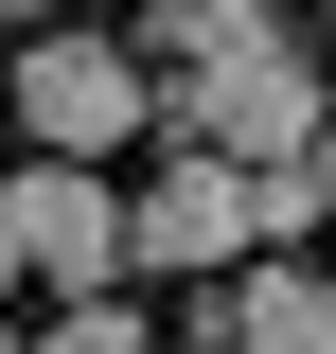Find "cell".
<instances>
[{"label":"cell","instance_id":"obj_1","mask_svg":"<svg viewBox=\"0 0 336 354\" xmlns=\"http://www.w3.org/2000/svg\"><path fill=\"white\" fill-rule=\"evenodd\" d=\"M177 124H195V142H230V160H319L336 88H319V53H301L283 18H230V36L177 71Z\"/></svg>","mask_w":336,"mask_h":354},{"label":"cell","instance_id":"obj_2","mask_svg":"<svg viewBox=\"0 0 336 354\" xmlns=\"http://www.w3.org/2000/svg\"><path fill=\"white\" fill-rule=\"evenodd\" d=\"M0 106H18V142H36V160H106V142L177 124L160 71H142L124 36H18V88H0Z\"/></svg>","mask_w":336,"mask_h":354},{"label":"cell","instance_id":"obj_3","mask_svg":"<svg viewBox=\"0 0 336 354\" xmlns=\"http://www.w3.org/2000/svg\"><path fill=\"white\" fill-rule=\"evenodd\" d=\"M0 230H18V283H53V301H106V283L142 266L106 160H18V177H0Z\"/></svg>","mask_w":336,"mask_h":354},{"label":"cell","instance_id":"obj_4","mask_svg":"<svg viewBox=\"0 0 336 354\" xmlns=\"http://www.w3.org/2000/svg\"><path fill=\"white\" fill-rule=\"evenodd\" d=\"M124 230H142V266H230L248 248V160L230 142H160V177L124 195Z\"/></svg>","mask_w":336,"mask_h":354},{"label":"cell","instance_id":"obj_5","mask_svg":"<svg viewBox=\"0 0 336 354\" xmlns=\"http://www.w3.org/2000/svg\"><path fill=\"white\" fill-rule=\"evenodd\" d=\"M230 354H336V283L319 266H248L230 283Z\"/></svg>","mask_w":336,"mask_h":354},{"label":"cell","instance_id":"obj_6","mask_svg":"<svg viewBox=\"0 0 336 354\" xmlns=\"http://www.w3.org/2000/svg\"><path fill=\"white\" fill-rule=\"evenodd\" d=\"M36 354H160V337H142L124 301H53V337H36Z\"/></svg>","mask_w":336,"mask_h":354},{"label":"cell","instance_id":"obj_7","mask_svg":"<svg viewBox=\"0 0 336 354\" xmlns=\"http://www.w3.org/2000/svg\"><path fill=\"white\" fill-rule=\"evenodd\" d=\"M18 18H53V0H0V36H18Z\"/></svg>","mask_w":336,"mask_h":354},{"label":"cell","instance_id":"obj_8","mask_svg":"<svg viewBox=\"0 0 336 354\" xmlns=\"http://www.w3.org/2000/svg\"><path fill=\"white\" fill-rule=\"evenodd\" d=\"M319 195H336V124H319Z\"/></svg>","mask_w":336,"mask_h":354},{"label":"cell","instance_id":"obj_9","mask_svg":"<svg viewBox=\"0 0 336 354\" xmlns=\"http://www.w3.org/2000/svg\"><path fill=\"white\" fill-rule=\"evenodd\" d=\"M124 18H160V0H124Z\"/></svg>","mask_w":336,"mask_h":354},{"label":"cell","instance_id":"obj_10","mask_svg":"<svg viewBox=\"0 0 336 354\" xmlns=\"http://www.w3.org/2000/svg\"><path fill=\"white\" fill-rule=\"evenodd\" d=\"M265 18H283V0H265Z\"/></svg>","mask_w":336,"mask_h":354},{"label":"cell","instance_id":"obj_11","mask_svg":"<svg viewBox=\"0 0 336 354\" xmlns=\"http://www.w3.org/2000/svg\"><path fill=\"white\" fill-rule=\"evenodd\" d=\"M319 18H336V0H319Z\"/></svg>","mask_w":336,"mask_h":354}]
</instances>
